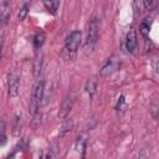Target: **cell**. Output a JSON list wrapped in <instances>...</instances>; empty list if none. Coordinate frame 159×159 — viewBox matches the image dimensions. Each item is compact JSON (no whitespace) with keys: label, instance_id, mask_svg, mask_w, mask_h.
<instances>
[{"label":"cell","instance_id":"cell-1","mask_svg":"<svg viewBox=\"0 0 159 159\" xmlns=\"http://www.w3.org/2000/svg\"><path fill=\"white\" fill-rule=\"evenodd\" d=\"M82 42V34L80 30H75L72 31L67 39H66V42H65V48H63V52L62 55H66L67 53V60H73L75 56H76V52L80 47Z\"/></svg>","mask_w":159,"mask_h":159},{"label":"cell","instance_id":"cell-2","mask_svg":"<svg viewBox=\"0 0 159 159\" xmlns=\"http://www.w3.org/2000/svg\"><path fill=\"white\" fill-rule=\"evenodd\" d=\"M43 93H45V83H43V81H37L32 88L30 104H29V112L31 116H35L39 113V108L42 102Z\"/></svg>","mask_w":159,"mask_h":159},{"label":"cell","instance_id":"cell-3","mask_svg":"<svg viewBox=\"0 0 159 159\" xmlns=\"http://www.w3.org/2000/svg\"><path fill=\"white\" fill-rule=\"evenodd\" d=\"M99 35V20L94 16L89 20L88 22V29H87V39L84 42V50L86 51H92Z\"/></svg>","mask_w":159,"mask_h":159},{"label":"cell","instance_id":"cell-4","mask_svg":"<svg viewBox=\"0 0 159 159\" xmlns=\"http://www.w3.org/2000/svg\"><path fill=\"white\" fill-rule=\"evenodd\" d=\"M119 66H120V58L117 56H112L111 58L107 60V62L101 68V76L102 77H109L111 75H113L119 68Z\"/></svg>","mask_w":159,"mask_h":159},{"label":"cell","instance_id":"cell-5","mask_svg":"<svg viewBox=\"0 0 159 159\" xmlns=\"http://www.w3.org/2000/svg\"><path fill=\"white\" fill-rule=\"evenodd\" d=\"M20 89V76L16 72H12L7 77V94L10 98H15L19 94Z\"/></svg>","mask_w":159,"mask_h":159},{"label":"cell","instance_id":"cell-6","mask_svg":"<svg viewBox=\"0 0 159 159\" xmlns=\"http://www.w3.org/2000/svg\"><path fill=\"white\" fill-rule=\"evenodd\" d=\"M72 106H73V96L72 94H67L65 97V99L62 101L61 106H60V109H58V118L60 119H65L68 113L71 112L72 109Z\"/></svg>","mask_w":159,"mask_h":159},{"label":"cell","instance_id":"cell-7","mask_svg":"<svg viewBox=\"0 0 159 159\" xmlns=\"http://www.w3.org/2000/svg\"><path fill=\"white\" fill-rule=\"evenodd\" d=\"M138 46V41H137V32L133 27L129 29V31L127 32L125 36V47L130 53H134Z\"/></svg>","mask_w":159,"mask_h":159},{"label":"cell","instance_id":"cell-8","mask_svg":"<svg viewBox=\"0 0 159 159\" xmlns=\"http://www.w3.org/2000/svg\"><path fill=\"white\" fill-rule=\"evenodd\" d=\"M11 10H10V4L7 0H2L1 2V10H0V16H1V25L5 26L9 20H10Z\"/></svg>","mask_w":159,"mask_h":159},{"label":"cell","instance_id":"cell-9","mask_svg":"<svg viewBox=\"0 0 159 159\" xmlns=\"http://www.w3.org/2000/svg\"><path fill=\"white\" fill-rule=\"evenodd\" d=\"M42 4L48 12L56 14L60 6V0H42Z\"/></svg>","mask_w":159,"mask_h":159},{"label":"cell","instance_id":"cell-10","mask_svg":"<svg viewBox=\"0 0 159 159\" xmlns=\"http://www.w3.org/2000/svg\"><path fill=\"white\" fill-rule=\"evenodd\" d=\"M72 128H73V120L70 118V119H66L63 123H62V125H61V128H60V132H58V137L60 138H62V137H65L68 132H71L72 130Z\"/></svg>","mask_w":159,"mask_h":159},{"label":"cell","instance_id":"cell-11","mask_svg":"<svg viewBox=\"0 0 159 159\" xmlns=\"http://www.w3.org/2000/svg\"><path fill=\"white\" fill-rule=\"evenodd\" d=\"M96 88H97V81L94 78H89L86 83V92L88 93V96L92 98L93 94L96 93Z\"/></svg>","mask_w":159,"mask_h":159},{"label":"cell","instance_id":"cell-12","mask_svg":"<svg viewBox=\"0 0 159 159\" xmlns=\"http://www.w3.org/2000/svg\"><path fill=\"white\" fill-rule=\"evenodd\" d=\"M29 9H30L29 0H25V2L22 4V6L20 7V11H19V20H20V21H24V20H25V17H26L27 14H29Z\"/></svg>","mask_w":159,"mask_h":159},{"label":"cell","instance_id":"cell-13","mask_svg":"<svg viewBox=\"0 0 159 159\" xmlns=\"http://www.w3.org/2000/svg\"><path fill=\"white\" fill-rule=\"evenodd\" d=\"M42 68V55H37L35 61H34V75L39 76Z\"/></svg>","mask_w":159,"mask_h":159},{"label":"cell","instance_id":"cell-14","mask_svg":"<svg viewBox=\"0 0 159 159\" xmlns=\"http://www.w3.org/2000/svg\"><path fill=\"white\" fill-rule=\"evenodd\" d=\"M45 39H46V36H45L43 32H37L35 35V37H34V46H35V48H40L43 45Z\"/></svg>","mask_w":159,"mask_h":159},{"label":"cell","instance_id":"cell-15","mask_svg":"<svg viewBox=\"0 0 159 159\" xmlns=\"http://www.w3.org/2000/svg\"><path fill=\"white\" fill-rule=\"evenodd\" d=\"M21 116H16L15 117V122H14V134L19 135V133L21 132Z\"/></svg>","mask_w":159,"mask_h":159},{"label":"cell","instance_id":"cell-16","mask_svg":"<svg viewBox=\"0 0 159 159\" xmlns=\"http://www.w3.org/2000/svg\"><path fill=\"white\" fill-rule=\"evenodd\" d=\"M139 30H140V34L145 37V39H148V36H149V30H150V27H149V25L144 21V22H142L140 24V26H139Z\"/></svg>","mask_w":159,"mask_h":159},{"label":"cell","instance_id":"cell-17","mask_svg":"<svg viewBox=\"0 0 159 159\" xmlns=\"http://www.w3.org/2000/svg\"><path fill=\"white\" fill-rule=\"evenodd\" d=\"M147 10H154L158 6V0H143Z\"/></svg>","mask_w":159,"mask_h":159},{"label":"cell","instance_id":"cell-18","mask_svg":"<svg viewBox=\"0 0 159 159\" xmlns=\"http://www.w3.org/2000/svg\"><path fill=\"white\" fill-rule=\"evenodd\" d=\"M125 108V99H124V96H120L118 102H117V106H116V109L119 112V111H123Z\"/></svg>","mask_w":159,"mask_h":159},{"label":"cell","instance_id":"cell-19","mask_svg":"<svg viewBox=\"0 0 159 159\" xmlns=\"http://www.w3.org/2000/svg\"><path fill=\"white\" fill-rule=\"evenodd\" d=\"M56 145H53L51 149H48V153L46 154V158H52V157H55L56 155Z\"/></svg>","mask_w":159,"mask_h":159},{"label":"cell","instance_id":"cell-20","mask_svg":"<svg viewBox=\"0 0 159 159\" xmlns=\"http://www.w3.org/2000/svg\"><path fill=\"white\" fill-rule=\"evenodd\" d=\"M154 68H155V72H157V73H159V61H157V62H155Z\"/></svg>","mask_w":159,"mask_h":159}]
</instances>
